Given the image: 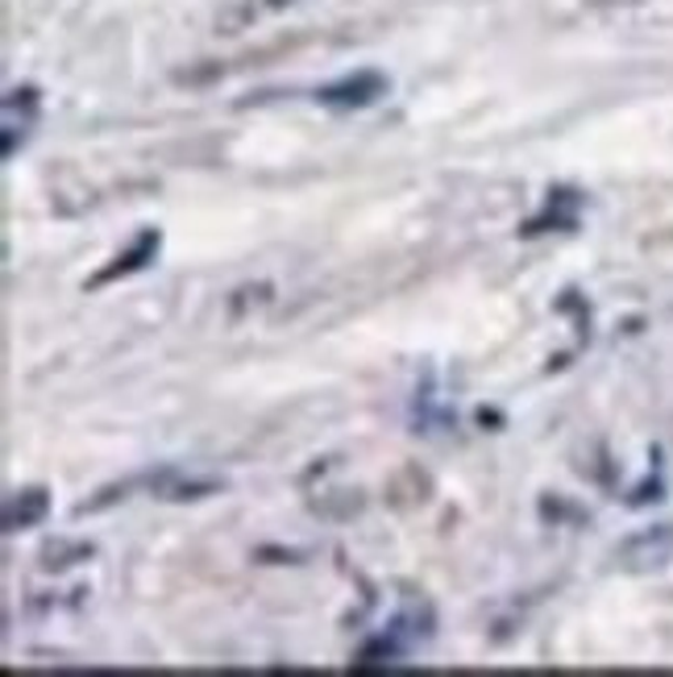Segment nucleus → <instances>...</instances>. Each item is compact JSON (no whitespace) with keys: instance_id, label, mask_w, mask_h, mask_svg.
Returning <instances> with one entry per match:
<instances>
[{"instance_id":"obj_1","label":"nucleus","mask_w":673,"mask_h":677,"mask_svg":"<svg viewBox=\"0 0 673 677\" xmlns=\"http://www.w3.org/2000/svg\"><path fill=\"white\" fill-rule=\"evenodd\" d=\"M383 92H387V79L378 76V71H357V76H345L329 84V88H320L317 100L329 104V109H366Z\"/></svg>"},{"instance_id":"obj_2","label":"nucleus","mask_w":673,"mask_h":677,"mask_svg":"<svg viewBox=\"0 0 673 677\" xmlns=\"http://www.w3.org/2000/svg\"><path fill=\"white\" fill-rule=\"evenodd\" d=\"M673 557V524H657L649 532H640L632 541H624L619 548V562L628 569H657Z\"/></svg>"},{"instance_id":"obj_3","label":"nucleus","mask_w":673,"mask_h":677,"mask_svg":"<svg viewBox=\"0 0 673 677\" xmlns=\"http://www.w3.org/2000/svg\"><path fill=\"white\" fill-rule=\"evenodd\" d=\"M146 487L158 495V499H170V503H191V499H208L221 490V478H196V474H184L175 466H163L158 474H150Z\"/></svg>"},{"instance_id":"obj_4","label":"nucleus","mask_w":673,"mask_h":677,"mask_svg":"<svg viewBox=\"0 0 673 677\" xmlns=\"http://www.w3.org/2000/svg\"><path fill=\"white\" fill-rule=\"evenodd\" d=\"M158 242H163V237H158L154 229H146V233H142V237H137V242H133L125 254H117V258H112V266H104L100 275H92V282H88V287H104V282L121 279V275H133V270H142L146 263H154V254H158Z\"/></svg>"},{"instance_id":"obj_5","label":"nucleus","mask_w":673,"mask_h":677,"mask_svg":"<svg viewBox=\"0 0 673 677\" xmlns=\"http://www.w3.org/2000/svg\"><path fill=\"white\" fill-rule=\"evenodd\" d=\"M51 511V495L42 487L34 490H18L9 503H4V532H21V528H34L46 520Z\"/></svg>"},{"instance_id":"obj_6","label":"nucleus","mask_w":673,"mask_h":677,"mask_svg":"<svg viewBox=\"0 0 673 677\" xmlns=\"http://www.w3.org/2000/svg\"><path fill=\"white\" fill-rule=\"evenodd\" d=\"M42 557V569H67L75 562H88L92 557V545H67V541H51V545L37 553Z\"/></svg>"},{"instance_id":"obj_7","label":"nucleus","mask_w":673,"mask_h":677,"mask_svg":"<svg viewBox=\"0 0 673 677\" xmlns=\"http://www.w3.org/2000/svg\"><path fill=\"white\" fill-rule=\"evenodd\" d=\"M266 4H271V9H283V4H287V0H266Z\"/></svg>"}]
</instances>
